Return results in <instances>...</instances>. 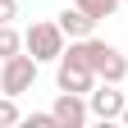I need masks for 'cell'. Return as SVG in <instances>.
I'll use <instances>...</instances> for the list:
<instances>
[{
  "mask_svg": "<svg viewBox=\"0 0 128 128\" xmlns=\"http://www.w3.org/2000/svg\"><path fill=\"white\" fill-rule=\"evenodd\" d=\"M37 69H41V60L37 55H9V60H0V92L5 96H23L37 87Z\"/></svg>",
  "mask_w": 128,
  "mask_h": 128,
  "instance_id": "cell-1",
  "label": "cell"
},
{
  "mask_svg": "<svg viewBox=\"0 0 128 128\" xmlns=\"http://www.w3.org/2000/svg\"><path fill=\"white\" fill-rule=\"evenodd\" d=\"M64 41H69V37H64V28H60V23H32V28L23 32V50H28V55H37L41 64L60 60V55H64Z\"/></svg>",
  "mask_w": 128,
  "mask_h": 128,
  "instance_id": "cell-2",
  "label": "cell"
},
{
  "mask_svg": "<svg viewBox=\"0 0 128 128\" xmlns=\"http://www.w3.org/2000/svg\"><path fill=\"white\" fill-rule=\"evenodd\" d=\"M87 105H92V119H96V124H114V119L124 114L128 96L119 92V82H101V87L87 92Z\"/></svg>",
  "mask_w": 128,
  "mask_h": 128,
  "instance_id": "cell-3",
  "label": "cell"
},
{
  "mask_svg": "<svg viewBox=\"0 0 128 128\" xmlns=\"http://www.w3.org/2000/svg\"><path fill=\"white\" fill-rule=\"evenodd\" d=\"M55 87L60 92H92L96 87V69H87L82 60H69V55H60L55 60Z\"/></svg>",
  "mask_w": 128,
  "mask_h": 128,
  "instance_id": "cell-4",
  "label": "cell"
},
{
  "mask_svg": "<svg viewBox=\"0 0 128 128\" xmlns=\"http://www.w3.org/2000/svg\"><path fill=\"white\" fill-rule=\"evenodd\" d=\"M50 110H55L60 128H82V124L92 119V105H87V96H82V92H60Z\"/></svg>",
  "mask_w": 128,
  "mask_h": 128,
  "instance_id": "cell-5",
  "label": "cell"
},
{
  "mask_svg": "<svg viewBox=\"0 0 128 128\" xmlns=\"http://www.w3.org/2000/svg\"><path fill=\"white\" fill-rule=\"evenodd\" d=\"M60 28H64V37L69 41H82V37H96V18L82 9V5H69V9H60V18H55Z\"/></svg>",
  "mask_w": 128,
  "mask_h": 128,
  "instance_id": "cell-6",
  "label": "cell"
},
{
  "mask_svg": "<svg viewBox=\"0 0 128 128\" xmlns=\"http://www.w3.org/2000/svg\"><path fill=\"white\" fill-rule=\"evenodd\" d=\"M96 78H101V82H124V78H128V55L119 50V46L105 41L101 60H96Z\"/></svg>",
  "mask_w": 128,
  "mask_h": 128,
  "instance_id": "cell-7",
  "label": "cell"
},
{
  "mask_svg": "<svg viewBox=\"0 0 128 128\" xmlns=\"http://www.w3.org/2000/svg\"><path fill=\"white\" fill-rule=\"evenodd\" d=\"M23 50V32H14V23H0V60Z\"/></svg>",
  "mask_w": 128,
  "mask_h": 128,
  "instance_id": "cell-8",
  "label": "cell"
},
{
  "mask_svg": "<svg viewBox=\"0 0 128 128\" xmlns=\"http://www.w3.org/2000/svg\"><path fill=\"white\" fill-rule=\"evenodd\" d=\"M14 124H23L18 96H5V92H0V128H14Z\"/></svg>",
  "mask_w": 128,
  "mask_h": 128,
  "instance_id": "cell-9",
  "label": "cell"
},
{
  "mask_svg": "<svg viewBox=\"0 0 128 128\" xmlns=\"http://www.w3.org/2000/svg\"><path fill=\"white\" fill-rule=\"evenodd\" d=\"M78 5H82V9L92 14V18L101 23V18H110V14H114V9L124 5V0H78Z\"/></svg>",
  "mask_w": 128,
  "mask_h": 128,
  "instance_id": "cell-10",
  "label": "cell"
},
{
  "mask_svg": "<svg viewBox=\"0 0 128 128\" xmlns=\"http://www.w3.org/2000/svg\"><path fill=\"white\" fill-rule=\"evenodd\" d=\"M23 124H28V128H60V119H55V110H37V114H28Z\"/></svg>",
  "mask_w": 128,
  "mask_h": 128,
  "instance_id": "cell-11",
  "label": "cell"
},
{
  "mask_svg": "<svg viewBox=\"0 0 128 128\" xmlns=\"http://www.w3.org/2000/svg\"><path fill=\"white\" fill-rule=\"evenodd\" d=\"M18 18V0H0V23H14Z\"/></svg>",
  "mask_w": 128,
  "mask_h": 128,
  "instance_id": "cell-12",
  "label": "cell"
},
{
  "mask_svg": "<svg viewBox=\"0 0 128 128\" xmlns=\"http://www.w3.org/2000/svg\"><path fill=\"white\" fill-rule=\"evenodd\" d=\"M119 124H124V128H128V105H124V114H119Z\"/></svg>",
  "mask_w": 128,
  "mask_h": 128,
  "instance_id": "cell-13",
  "label": "cell"
},
{
  "mask_svg": "<svg viewBox=\"0 0 128 128\" xmlns=\"http://www.w3.org/2000/svg\"><path fill=\"white\" fill-rule=\"evenodd\" d=\"M124 5H128V0H124Z\"/></svg>",
  "mask_w": 128,
  "mask_h": 128,
  "instance_id": "cell-14",
  "label": "cell"
}]
</instances>
